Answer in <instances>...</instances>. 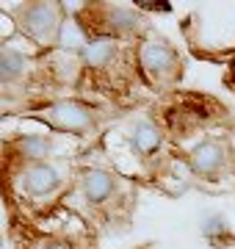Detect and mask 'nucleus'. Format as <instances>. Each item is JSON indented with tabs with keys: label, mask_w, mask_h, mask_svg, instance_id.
<instances>
[{
	"label": "nucleus",
	"mask_w": 235,
	"mask_h": 249,
	"mask_svg": "<svg viewBox=\"0 0 235 249\" xmlns=\"http://www.w3.org/2000/svg\"><path fill=\"white\" fill-rule=\"evenodd\" d=\"M136 67L152 86H174L180 80L183 58L177 47L152 28L136 42Z\"/></svg>",
	"instance_id": "obj_1"
},
{
	"label": "nucleus",
	"mask_w": 235,
	"mask_h": 249,
	"mask_svg": "<svg viewBox=\"0 0 235 249\" xmlns=\"http://www.w3.org/2000/svg\"><path fill=\"white\" fill-rule=\"evenodd\" d=\"M64 22V9L61 3H50V0H34V3H22L14 9V25L25 39H31L42 50H53L58 42Z\"/></svg>",
	"instance_id": "obj_2"
},
{
	"label": "nucleus",
	"mask_w": 235,
	"mask_h": 249,
	"mask_svg": "<svg viewBox=\"0 0 235 249\" xmlns=\"http://www.w3.org/2000/svg\"><path fill=\"white\" fill-rule=\"evenodd\" d=\"M34 119L64 136H86L97 127V111L75 97H55L34 111Z\"/></svg>",
	"instance_id": "obj_3"
},
{
	"label": "nucleus",
	"mask_w": 235,
	"mask_h": 249,
	"mask_svg": "<svg viewBox=\"0 0 235 249\" xmlns=\"http://www.w3.org/2000/svg\"><path fill=\"white\" fill-rule=\"evenodd\" d=\"M185 163H188V172L194 178L218 180L235 163V158H233V150H230L227 139L210 136V139H202L199 144L191 147V152L185 155Z\"/></svg>",
	"instance_id": "obj_4"
},
{
	"label": "nucleus",
	"mask_w": 235,
	"mask_h": 249,
	"mask_svg": "<svg viewBox=\"0 0 235 249\" xmlns=\"http://www.w3.org/2000/svg\"><path fill=\"white\" fill-rule=\"evenodd\" d=\"M122 47H125V42H119L108 34H91V39L81 50V61L86 72H91V75L114 72L119 67V58H122Z\"/></svg>",
	"instance_id": "obj_5"
},
{
	"label": "nucleus",
	"mask_w": 235,
	"mask_h": 249,
	"mask_svg": "<svg viewBox=\"0 0 235 249\" xmlns=\"http://www.w3.org/2000/svg\"><path fill=\"white\" fill-rule=\"evenodd\" d=\"M19 183H22L25 196H31V199H47V196H55L64 188L61 169L50 160L22 166L19 169Z\"/></svg>",
	"instance_id": "obj_6"
},
{
	"label": "nucleus",
	"mask_w": 235,
	"mask_h": 249,
	"mask_svg": "<svg viewBox=\"0 0 235 249\" xmlns=\"http://www.w3.org/2000/svg\"><path fill=\"white\" fill-rule=\"evenodd\" d=\"M163 127L155 122L152 116H136L133 122L127 124V147L133 150V155L141 160H152L158 158V152L163 150Z\"/></svg>",
	"instance_id": "obj_7"
},
{
	"label": "nucleus",
	"mask_w": 235,
	"mask_h": 249,
	"mask_svg": "<svg viewBox=\"0 0 235 249\" xmlns=\"http://www.w3.org/2000/svg\"><path fill=\"white\" fill-rule=\"evenodd\" d=\"M78 188H81L83 199L91 205V208H105V205L114 202L119 188V180L111 169H102V166H89V169L81 172V180H78Z\"/></svg>",
	"instance_id": "obj_8"
},
{
	"label": "nucleus",
	"mask_w": 235,
	"mask_h": 249,
	"mask_svg": "<svg viewBox=\"0 0 235 249\" xmlns=\"http://www.w3.org/2000/svg\"><path fill=\"white\" fill-rule=\"evenodd\" d=\"M9 150L14 158L22 160V166H28V163H45L53 155V139L47 133H19L9 144Z\"/></svg>",
	"instance_id": "obj_9"
},
{
	"label": "nucleus",
	"mask_w": 235,
	"mask_h": 249,
	"mask_svg": "<svg viewBox=\"0 0 235 249\" xmlns=\"http://www.w3.org/2000/svg\"><path fill=\"white\" fill-rule=\"evenodd\" d=\"M47 72L55 83L61 86H78L81 83V75L86 72L81 55L78 53H67V50H50L47 55Z\"/></svg>",
	"instance_id": "obj_10"
},
{
	"label": "nucleus",
	"mask_w": 235,
	"mask_h": 249,
	"mask_svg": "<svg viewBox=\"0 0 235 249\" xmlns=\"http://www.w3.org/2000/svg\"><path fill=\"white\" fill-rule=\"evenodd\" d=\"M0 64H3V86H14V83H19V80L25 78V72L31 70L34 58L25 55L19 47H14L9 42V45H3V58H0Z\"/></svg>",
	"instance_id": "obj_11"
},
{
	"label": "nucleus",
	"mask_w": 235,
	"mask_h": 249,
	"mask_svg": "<svg viewBox=\"0 0 235 249\" xmlns=\"http://www.w3.org/2000/svg\"><path fill=\"white\" fill-rule=\"evenodd\" d=\"M199 232H202L213 247H221L227 238H233V230H230L227 216L218 213V211H208V213H202V219H199Z\"/></svg>",
	"instance_id": "obj_12"
},
{
	"label": "nucleus",
	"mask_w": 235,
	"mask_h": 249,
	"mask_svg": "<svg viewBox=\"0 0 235 249\" xmlns=\"http://www.w3.org/2000/svg\"><path fill=\"white\" fill-rule=\"evenodd\" d=\"M36 249H78V247H75V241H69V238H55V235H50V238L39 241Z\"/></svg>",
	"instance_id": "obj_13"
},
{
	"label": "nucleus",
	"mask_w": 235,
	"mask_h": 249,
	"mask_svg": "<svg viewBox=\"0 0 235 249\" xmlns=\"http://www.w3.org/2000/svg\"><path fill=\"white\" fill-rule=\"evenodd\" d=\"M138 249H147V247H138Z\"/></svg>",
	"instance_id": "obj_14"
}]
</instances>
